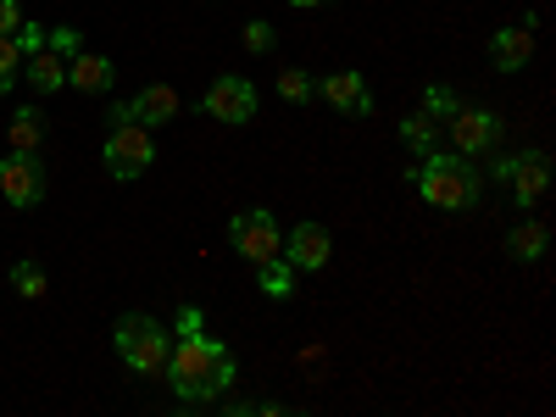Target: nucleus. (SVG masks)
<instances>
[{
    "mask_svg": "<svg viewBox=\"0 0 556 417\" xmlns=\"http://www.w3.org/2000/svg\"><path fill=\"white\" fill-rule=\"evenodd\" d=\"M235 379H240V367H235V356H228L223 340L206 334L201 306H184L178 323H173V351H167V384H173V395L184 406L217 401Z\"/></svg>",
    "mask_w": 556,
    "mask_h": 417,
    "instance_id": "obj_1",
    "label": "nucleus"
},
{
    "mask_svg": "<svg viewBox=\"0 0 556 417\" xmlns=\"http://www.w3.org/2000/svg\"><path fill=\"white\" fill-rule=\"evenodd\" d=\"M412 184L424 190V201L434 212H473L484 195V178H479L473 156H462V151H429L424 167L412 173Z\"/></svg>",
    "mask_w": 556,
    "mask_h": 417,
    "instance_id": "obj_2",
    "label": "nucleus"
},
{
    "mask_svg": "<svg viewBox=\"0 0 556 417\" xmlns=\"http://www.w3.org/2000/svg\"><path fill=\"white\" fill-rule=\"evenodd\" d=\"M112 351L123 356L128 374L139 379H162L167 374V351H173V329L146 312H128L117 317V329H112Z\"/></svg>",
    "mask_w": 556,
    "mask_h": 417,
    "instance_id": "obj_3",
    "label": "nucleus"
},
{
    "mask_svg": "<svg viewBox=\"0 0 556 417\" xmlns=\"http://www.w3.org/2000/svg\"><path fill=\"white\" fill-rule=\"evenodd\" d=\"M101 162H106V173H112L117 184H134L139 173H151V162H156V139H151V128H146V123H123V128H112V134H106V146H101Z\"/></svg>",
    "mask_w": 556,
    "mask_h": 417,
    "instance_id": "obj_4",
    "label": "nucleus"
},
{
    "mask_svg": "<svg viewBox=\"0 0 556 417\" xmlns=\"http://www.w3.org/2000/svg\"><path fill=\"white\" fill-rule=\"evenodd\" d=\"M228 245H235V251L256 267V262H267V256L285 251V228H278V217H273L267 206L235 212V217H228Z\"/></svg>",
    "mask_w": 556,
    "mask_h": 417,
    "instance_id": "obj_5",
    "label": "nucleus"
},
{
    "mask_svg": "<svg viewBox=\"0 0 556 417\" xmlns=\"http://www.w3.org/2000/svg\"><path fill=\"white\" fill-rule=\"evenodd\" d=\"M0 201L17 206V212H34L45 201L39 151H7V156H0Z\"/></svg>",
    "mask_w": 556,
    "mask_h": 417,
    "instance_id": "obj_6",
    "label": "nucleus"
},
{
    "mask_svg": "<svg viewBox=\"0 0 556 417\" xmlns=\"http://www.w3.org/2000/svg\"><path fill=\"white\" fill-rule=\"evenodd\" d=\"M201 112H206L212 123H228V128L251 123V117H256V84H251V78H240V73H217V78L206 84Z\"/></svg>",
    "mask_w": 556,
    "mask_h": 417,
    "instance_id": "obj_7",
    "label": "nucleus"
},
{
    "mask_svg": "<svg viewBox=\"0 0 556 417\" xmlns=\"http://www.w3.org/2000/svg\"><path fill=\"white\" fill-rule=\"evenodd\" d=\"M445 134H451V151L484 156V151H495V139H501V117L490 106H456L445 117Z\"/></svg>",
    "mask_w": 556,
    "mask_h": 417,
    "instance_id": "obj_8",
    "label": "nucleus"
},
{
    "mask_svg": "<svg viewBox=\"0 0 556 417\" xmlns=\"http://www.w3.org/2000/svg\"><path fill=\"white\" fill-rule=\"evenodd\" d=\"M285 256L295 262V273H317V267H329V256H334L329 228H323V223H295L290 235H285Z\"/></svg>",
    "mask_w": 556,
    "mask_h": 417,
    "instance_id": "obj_9",
    "label": "nucleus"
},
{
    "mask_svg": "<svg viewBox=\"0 0 556 417\" xmlns=\"http://www.w3.org/2000/svg\"><path fill=\"white\" fill-rule=\"evenodd\" d=\"M317 96L329 101L334 112H345V117H367V112H374V89H367V78L351 73V67H340V73L323 78V84H317Z\"/></svg>",
    "mask_w": 556,
    "mask_h": 417,
    "instance_id": "obj_10",
    "label": "nucleus"
},
{
    "mask_svg": "<svg viewBox=\"0 0 556 417\" xmlns=\"http://www.w3.org/2000/svg\"><path fill=\"white\" fill-rule=\"evenodd\" d=\"M506 184H513V201H518V206H540L545 190H551V156H545V151L513 156V173H506Z\"/></svg>",
    "mask_w": 556,
    "mask_h": 417,
    "instance_id": "obj_11",
    "label": "nucleus"
},
{
    "mask_svg": "<svg viewBox=\"0 0 556 417\" xmlns=\"http://www.w3.org/2000/svg\"><path fill=\"white\" fill-rule=\"evenodd\" d=\"M490 62L501 67V73H523L529 62H534V28H495L490 34Z\"/></svg>",
    "mask_w": 556,
    "mask_h": 417,
    "instance_id": "obj_12",
    "label": "nucleus"
},
{
    "mask_svg": "<svg viewBox=\"0 0 556 417\" xmlns=\"http://www.w3.org/2000/svg\"><path fill=\"white\" fill-rule=\"evenodd\" d=\"M67 84L84 89V96H106V89L117 84V62L112 56H96V51H78L67 62Z\"/></svg>",
    "mask_w": 556,
    "mask_h": 417,
    "instance_id": "obj_13",
    "label": "nucleus"
},
{
    "mask_svg": "<svg viewBox=\"0 0 556 417\" xmlns=\"http://www.w3.org/2000/svg\"><path fill=\"white\" fill-rule=\"evenodd\" d=\"M23 73H28L34 96H62V89H67V56H56L51 45H45V51H34V56L23 62Z\"/></svg>",
    "mask_w": 556,
    "mask_h": 417,
    "instance_id": "obj_14",
    "label": "nucleus"
},
{
    "mask_svg": "<svg viewBox=\"0 0 556 417\" xmlns=\"http://www.w3.org/2000/svg\"><path fill=\"white\" fill-rule=\"evenodd\" d=\"M134 117L146 123V128L173 123V117H178V89H173V84H146V89L134 96Z\"/></svg>",
    "mask_w": 556,
    "mask_h": 417,
    "instance_id": "obj_15",
    "label": "nucleus"
},
{
    "mask_svg": "<svg viewBox=\"0 0 556 417\" xmlns=\"http://www.w3.org/2000/svg\"><path fill=\"white\" fill-rule=\"evenodd\" d=\"M295 262L285 256V251H278V256H267V262H256V285H262V295L267 301H290L295 295Z\"/></svg>",
    "mask_w": 556,
    "mask_h": 417,
    "instance_id": "obj_16",
    "label": "nucleus"
},
{
    "mask_svg": "<svg viewBox=\"0 0 556 417\" xmlns=\"http://www.w3.org/2000/svg\"><path fill=\"white\" fill-rule=\"evenodd\" d=\"M551 251V228L545 223H518L513 235H506V256L513 262H540Z\"/></svg>",
    "mask_w": 556,
    "mask_h": 417,
    "instance_id": "obj_17",
    "label": "nucleus"
},
{
    "mask_svg": "<svg viewBox=\"0 0 556 417\" xmlns=\"http://www.w3.org/2000/svg\"><path fill=\"white\" fill-rule=\"evenodd\" d=\"M401 146H406L412 156H429V151H440V123H434L429 112H412V117H401Z\"/></svg>",
    "mask_w": 556,
    "mask_h": 417,
    "instance_id": "obj_18",
    "label": "nucleus"
},
{
    "mask_svg": "<svg viewBox=\"0 0 556 417\" xmlns=\"http://www.w3.org/2000/svg\"><path fill=\"white\" fill-rule=\"evenodd\" d=\"M7 139H12V151H39L45 146V112L39 106H17Z\"/></svg>",
    "mask_w": 556,
    "mask_h": 417,
    "instance_id": "obj_19",
    "label": "nucleus"
},
{
    "mask_svg": "<svg viewBox=\"0 0 556 417\" xmlns=\"http://www.w3.org/2000/svg\"><path fill=\"white\" fill-rule=\"evenodd\" d=\"M278 96H285L290 106H306L317 96V78L306 67H285V73H278Z\"/></svg>",
    "mask_w": 556,
    "mask_h": 417,
    "instance_id": "obj_20",
    "label": "nucleus"
},
{
    "mask_svg": "<svg viewBox=\"0 0 556 417\" xmlns=\"http://www.w3.org/2000/svg\"><path fill=\"white\" fill-rule=\"evenodd\" d=\"M12 290H17V295H23V301H39V295H45V290H51V285H45V267H39V262H28V256H23V262H17V267H12Z\"/></svg>",
    "mask_w": 556,
    "mask_h": 417,
    "instance_id": "obj_21",
    "label": "nucleus"
},
{
    "mask_svg": "<svg viewBox=\"0 0 556 417\" xmlns=\"http://www.w3.org/2000/svg\"><path fill=\"white\" fill-rule=\"evenodd\" d=\"M17 67H23V51L12 34H0V96H12L17 89Z\"/></svg>",
    "mask_w": 556,
    "mask_h": 417,
    "instance_id": "obj_22",
    "label": "nucleus"
},
{
    "mask_svg": "<svg viewBox=\"0 0 556 417\" xmlns=\"http://www.w3.org/2000/svg\"><path fill=\"white\" fill-rule=\"evenodd\" d=\"M456 106H462V101H456V89H451V84H429V89H424V112H429L434 123H445Z\"/></svg>",
    "mask_w": 556,
    "mask_h": 417,
    "instance_id": "obj_23",
    "label": "nucleus"
},
{
    "mask_svg": "<svg viewBox=\"0 0 556 417\" xmlns=\"http://www.w3.org/2000/svg\"><path fill=\"white\" fill-rule=\"evenodd\" d=\"M240 39H245V51H251V56H267V51H273V45H278V34H273V23H262V17H251Z\"/></svg>",
    "mask_w": 556,
    "mask_h": 417,
    "instance_id": "obj_24",
    "label": "nucleus"
},
{
    "mask_svg": "<svg viewBox=\"0 0 556 417\" xmlns=\"http://www.w3.org/2000/svg\"><path fill=\"white\" fill-rule=\"evenodd\" d=\"M45 34H51V28H45V23H34V17H23V23H17V34H12V39H17L23 62H28L34 51H45Z\"/></svg>",
    "mask_w": 556,
    "mask_h": 417,
    "instance_id": "obj_25",
    "label": "nucleus"
},
{
    "mask_svg": "<svg viewBox=\"0 0 556 417\" xmlns=\"http://www.w3.org/2000/svg\"><path fill=\"white\" fill-rule=\"evenodd\" d=\"M45 45H51L56 56H67V62L84 51V45H78V28H51V34H45Z\"/></svg>",
    "mask_w": 556,
    "mask_h": 417,
    "instance_id": "obj_26",
    "label": "nucleus"
},
{
    "mask_svg": "<svg viewBox=\"0 0 556 417\" xmlns=\"http://www.w3.org/2000/svg\"><path fill=\"white\" fill-rule=\"evenodd\" d=\"M17 23H23V7L17 0H0V34H17Z\"/></svg>",
    "mask_w": 556,
    "mask_h": 417,
    "instance_id": "obj_27",
    "label": "nucleus"
},
{
    "mask_svg": "<svg viewBox=\"0 0 556 417\" xmlns=\"http://www.w3.org/2000/svg\"><path fill=\"white\" fill-rule=\"evenodd\" d=\"M123 123H139V117H134V101H117V106H106V128H123Z\"/></svg>",
    "mask_w": 556,
    "mask_h": 417,
    "instance_id": "obj_28",
    "label": "nucleus"
},
{
    "mask_svg": "<svg viewBox=\"0 0 556 417\" xmlns=\"http://www.w3.org/2000/svg\"><path fill=\"white\" fill-rule=\"evenodd\" d=\"M295 12H317V7H329V0H290Z\"/></svg>",
    "mask_w": 556,
    "mask_h": 417,
    "instance_id": "obj_29",
    "label": "nucleus"
}]
</instances>
